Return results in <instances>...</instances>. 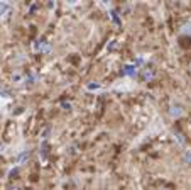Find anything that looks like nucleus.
<instances>
[{"label": "nucleus", "mask_w": 191, "mask_h": 190, "mask_svg": "<svg viewBox=\"0 0 191 190\" xmlns=\"http://www.w3.org/2000/svg\"><path fill=\"white\" fill-rule=\"evenodd\" d=\"M5 10H9V5H5V4H0V14H2V12H5Z\"/></svg>", "instance_id": "obj_3"}, {"label": "nucleus", "mask_w": 191, "mask_h": 190, "mask_svg": "<svg viewBox=\"0 0 191 190\" xmlns=\"http://www.w3.org/2000/svg\"><path fill=\"white\" fill-rule=\"evenodd\" d=\"M135 70H137L135 66H130V65H129V66H125L124 73H125V75H134V73H135Z\"/></svg>", "instance_id": "obj_1"}, {"label": "nucleus", "mask_w": 191, "mask_h": 190, "mask_svg": "<svg viewBox=\"0 0 191 190\" xmlns=\"http://www.w3.org/2000/svg\"><path fill=\"white\" fill-rule=\"evenodd\" d=\"M171 114L173 116H181L183 112H181V107H171Z\"/></svg>", "instance_id": "obj_2"}, {"label": "nucleus", "mask_w": 191, "mask_h": 190, "mask_svg": "<svg viewBox=\"0 0 191 190\" xmlns=\"http://www.w3.org/2000/svg\"><path fill=\"white\" fill-rule=\"evenodd\" d=\"M184 160H186V161H191V154L188 153V154H186V156H184Z\"/></svg>", "instance_id": "obj_4"}]
</instances>
